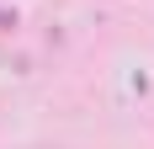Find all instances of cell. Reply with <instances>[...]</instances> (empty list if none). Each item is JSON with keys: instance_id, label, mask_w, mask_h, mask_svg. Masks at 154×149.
Segmentation results:
<instances>
[{"instance_id": "obj_1", "label": "cell", "mask_w": 154, "mask_h": 149, "mask_svg": "<svg viewBox=\"0 0 154 149\" xmlns=\"http://www.w3.org/2000/svg\"><path fill=\"white\" fill-rule=\"evenodd\" d=\"M16 27H21V16H16V11H0V32H16Z\"/></svg>"}]
</instances>
